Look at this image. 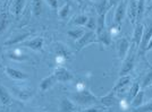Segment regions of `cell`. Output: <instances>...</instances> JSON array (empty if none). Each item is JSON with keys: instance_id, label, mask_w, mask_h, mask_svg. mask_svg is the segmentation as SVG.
<instances>
[{"instance_id": "603a6c76", "label": "cell", "mask_w": 152, "mask_h": 112, "mask_svg": "<svg viewBox=\"0 0 152 112\" xmlns=\"http://www.w3.org/2000/svg\"><path fill=\"white\" fill-rule=\"evenodd\" d=\"M0 103L4 106L9 105L12 103V95L6 87H4L1 84H0Z\"/></svg>"}, {"instance_id": "ac0fdd59", "label": "cell", "mask_w": 152, "mask_h": 112, "mask_svg": "<svg viewBox=\"0 0 152 112\" xmlns=\"http://www.w3.org/2000/svg\"><path fill=\"white\" fill-rule=\"evenodd\" d=\"M56 83H57V79H56V77L52 74V75H50V76H48V77H45L42 81H40L39 89H40V92H42V93H43V92H47V91H49Z\"/></svg>"}, {"instance_id": "277c9868", "label": "cell", "mask_w": 152, "mask_h": 112, "mask_svg": "<svg viewBox=\"0 0 152 112\" xmlns=\"http://www.w3.org/2000/svg\"><path fill=\"white\" fill-rule=\"evenodd\" d=\"M152 39V23L148 27H144V32H143V35H142V40H141V43H140L139 50H137V55L140 56H144L146 53V48L150 43Z\"/></svg>"}, {"instance_id": "52a82bcc", "label": "cell", "mask_w": 152, "mask_h": 112, "mask_svg": "<svg viewBox=\"0 0 152 112\" xmlns=\"http://www.w3.org/2000/svg\"><path fill=\"white\" fill-rule=\"evenodd\" d=\"M127 1L128 0H123V1H121L116 6V10H115V16H114V24L121 25L123 20L125 19V17H126Z\"/></svg>"}, {"instance_id": "8fae6325", "label": "cell", "mask_w": 152, "mask_h": 112, "mask_svg": "<svg viewBox=\"0 0 152 112\" xmlns=\"http://www.w3.org/2000/svg\"><path fill=\"white\" fill-rule=\"evenodd\" d=\"M126 15L131 22V24L135 26L136 18H137V0H128L127 1Z\"/></svg>"}, {"instance_id": "7bdbcfd3", "label": "cell", "mask_w": 152, "mask_h": 112, "mask_svg": "<svg viewBox=\"0 0 152 112\" xmlns=\"http://www.w3.org/2000/svg\"><path fill=\"white\" fill-rule=\"evenodd\" d=\"M74 1H75L77 5H82L83 4V0H74Z\"/></svg>"}, {"instance_id": "f546056e", "label": "cell", "mask_w": 152, "mask_h": 112, "mask_svg": "<svg viewBox=\"0 0 152 112\" xmlns=\"http://www.w3.org/2000/svg\"><path fill=\"white\" fill-rule=\"evenodd\" d=\"M84 33H85V31H84L83 28H74V30H69V31L67 32V35H68L72 40L77 41V40H80V39L83 36Z\"/></svg>"}, {"instance_id": "44dd1931", "label": "cell", "mask_w": 152, "mask_h": 112, "mask_svg": "<svg viewBox=\"0 0 152 112\" xmlns=\"http://www.w3.org/2000/svg\"><path fill=\"white\" fill-rule=\"evenodd\" d=\"M111 41H113V39L110 36L108 30L96 36V43L99 44L101 48H108V47H110L111 45Z\"/></svg>"}, {"instance_id": "ee69618b", "label": "cell", "mask_w": 152, "mask_h": 112, "mask_svg": "<svg viewBox=\"0 0 152 112\" xmlns=\"http://www.w3.org/2000/svg\"><path fill=\"white\" fill-rule=\"evenodd\" d=\"M8 4H9V0H5V4H4V6L8 7Z\"/></svg>"}, {"instance_id": "8992f818", "label": "cell", "mask_w": 152, "mask_h": 112, "mask_svg": "<svg viewBox=\"0 0 152 112\" xmlns=\"http://www.w3.org/2000/svg\"><path fill=\"white\" fill-rule=\"evenodd\" d=\"M53 76L56 77L57 81H60V83H69L74 79V75L63 66H57L55 68Z\"/></svg>"}, {"instance_id": "30bf717a", "label": "cell", "mask_w": 152, "mask_h": 112, "mask_svg": "<svg viewBox=\"0 0 152 112\" xmlns=\"http://www.w3.org/2000/svg\"><path fill=\"white\" fill-rule=\"evenodd\" d=\"M20 45L23 48H28V49L33 50V51H41V50L43 49V45H45V39L41 36L34 37L32 40L22 42Z\"/></svg>"}, {"instance_id": "ab89813d", "label": "cell", "mask_w": 152, "mask_h": 112, "mask_svg": "<svg viewBox=\"0 0 152 112\" xmlns=\"http://www.w3.org/2000/svg\"><path fill=\"white\" fill-rule=\"evenodd\" d=\"M119 105H121V110H127V109H128V108L131 106V104H129L128 102H126L125 100L123 99L121 101V103H119Z\"/></svg>"}, {"instance_id": "4dcf8cb0", "label": "cell", "mask_w": 152, "mask_h": 112, "mask_svg": "<svg viewBox=\"0 0 152 112\" xmlns=\"http://www.w3.org/2000/svg\"><path fill=\"white\" fill-rule=\"evenodd\" d=\"M69 12H70V5L67 2L59 10H58V15H59V18L63 19V20H66L67 17L69 16Z\"/></svg>"}, {"instance_id": "f1b7e54d", "label": "cell", "mask_w": 152, "mask_h": 112, "mask_svg": "<svg viewBox=\"0 0 152 112\" xmlns=\"http://www.w3.org/2000/svg\"><path fill=\"white\" fill-rule=\"evenodd\" d=\"M145 0H137V18L136 23H141V20L145 12Z\"/></svg>"}, {"instance_id": "6da1fadb", "label": "cell", "mask_w": 152, "mask_h": 112, "mask_svg": "<svg viewBox=\"0 0 152 112\" xmlns=\"http://www.w3.org/2000/svg\"><path fill=\"white\" fill-rule=\"evenodd\" d=\"M72 100L75 102L77 105L85 106V108H89V106L93 105L94 103L99 102V97L95 96L89 88L81 91V92H77L76 94H73Z\"/></svg>"}, {"instance_id": "f35d334b", "label": "cell", "mask_w": 152, "mask_h": 112, "mask_svg": "<svg viewBox=\"0 0 152 112\" xmlns=\"http://www.w3.org/2000/svg\"><path fill=\"white\" fill-rule=\"evenodd\" d=\"M100 111H101L100 108L89 106V108H85V109H83V110H81V111H78V112H100Z\"/></svg>"}, {"instance_id": "7a4b0ae2", "label": "cell", "mask_w": 152, "mask_h": 112, "mask_svg": "<svg viewBox=\"0 0 152 112\" xmlns=\"http://www.w3.org/2000/svg\"><path fill=\"white\" fill-rule=\"evenodd\" d=\"M136 55H137V48L131 43V49L128 51V55L126 58L121 62V67L119 70V77L121 76H127L132 73L135 66V59H136Z\"/></svg>"}, {"instance_id": "4316f807", "label": "cell", "mask_w": 152, "mask_h": 112, "mask_svg": "<svg viewBox=\"0 0 152 112\" xmlns=\"http://www.w3.org/2000/svg\"><path fill=\"white\" fill-rule=\"evenodd\" d=\"M32 1V12L34 16H41L43 12V0H31Z\"/></svg>"}, {"instance_id": "d4e9b609", "label": "cell", "mask_w": 152, "mask_h": 112, "mask_svg": "<svg viewBox=\"0 0 152 112\" xmlns=\"http://www.w3.org/2000/svg\"><path fill=\"white\" fill-rule=\"evenodd\" d=\"M55 50H56V55H57V57H63V58H65L66 60L69 59L70 57H72V53H70V51L68 50V48L65 47V45L61 43L57 44Z\"/></svg>"}, {"instance_id": "f6af8a7d", "label": "cell", "mask_w": 152, "mask_h": 112, "mask_svg": "<svg viewBox=\"0 0 152 112\" xmlns=\"http://www.w3.org/2000/svg\"><path fill=\"white\" fill-rule=\"evenodd\" d=\"M152 0H145V4H149V2H151Z\"/></svg>"}, {"instance_id": "ba28073f", "label": "cell", "mask_w": 152, "mask_h": 112, "mask_svg": "<svg viewBox=\"0 0 152 112\" xmlns=\"http://www.w3.org/2000/svg\"><path fill=\"white\" fill-rule=\"evenodd\" d=\"M131 84H132V78H131L129 75H127V76H121L118 78V81H116V84L114 85L111 91L115 92L116 95H117L118 93L125 92L127 88L131 86Z\"/></svg>"}, {"instance_id": "5bb4252c", "label": "cell", "mask_w": 152, "mask_h": 112, "mask_svg": "<svg viewBox=\"0 0 152 112\" xmlns=\"http://www.w3.org/2000/svg\"><path fill=\"white\" fill-rule=\"evenodd\" d=\"M77 111V104L74 101L68 97H64L59 104V112H76Z\"/></svg>"}, {"instance_id": "83f0119b", "label": "cell", "mask_w": 152, "mask_h": 112, "mask_svg": "<svg viewBox=\"0 0 152 112\" xmlns=\"http://www.w3.org/2000/svg\"><path fill=\"white\" fill-rule=\"evenodd\" d=\"M7 56L9 59H13L15 61H25L28 59V57L26 55H23L20 50H14L13 52H9Z\"/></svg>"}, {"instance_id": "9c48e42d", "label": "cell", "mask_w": 152, "mask_h": 112, "mask_svg": "<svg viewBox=\"0 0 152 112\" xmlns=\"http://www.w3.org/2000/svg\"><path fill=\"white\" fill-rule=\"evenodd\" d=\"M5 73H6V75L10 79H14V81H26V79L30 78L28 74L23 73V71L19 70V69L9 67V66L5 67Z\"/></svg>"}, {"instance_id": "484cf974", "label": "cell", "mask_w": 152, "mask_h": 112, "mask_svg": "<svg viewBox=\"0 0 152 112\" xmlns=\"http://www.w3.org/2000/svg\"><path fill=\"white\" fill-rule=\"evenodd\" d=\"M88 20H89V16H88V15H85V14H80V15H77V16L72 18L70 24L76 25V26H86Z\"/></svg>"}, {"instance_id": "7c38bea8", "label": "cell", "mask_w": 152, "mask_h": 112, "mask_svg": "<svg viewBox=\"0 0 152 112\" xmlns=\"http://www.w3.org/2000/svg\"><path fill=\"white\" fill-rule=\"evenodd\" d=\"M13 92L14 94L16 95V97L20 101H28V100L31 99L32 96L34 95V92H33V89L30 88V87H17L15 86L13 87Z\"/></svg>"}, {"instance_id": "2e32d148", "label": "cell", "mask_w": 152, "mask_h": 112, "mask_svg": "<svg viewBox=\"0 0 152 112\" xmlns=\"http://www.w3.org/2000/svg\"><path fill=\"white\" fill-rule=\"evenodd\" d=\"M26 5V0H13V4L10 6L9 12L15 16V18H19L22 12L24 10V7Z\"/></svg>"}, {"instance_id": "cb8c5ba5", "label": "cell", "mask_w": 152, "mask_h": 112, "mask_svg": "<svg viewBox=\"0 0 152 112\" xmlns=\"http://www.w3.org/2000/svg\"><path fill=\"white\" fill-rule=\"evenodd\" d=\"M144 99H145L144 89H142V88H141V91H140L139 93L134 96V99L132 100V102H131V106H132L133 109H137L139 106L144 104Z\"/></svg>"}, {"instance_id": "bcb514c9", "label": "cell", "mask_w": 152, "mask_h": 112, "mask_svg": "<svg viewBox=\"0 0 152 112\" xmlns=\"http://www.w3.org/2000/svg\"><path fill=\"white\" fill-rule=\"evenodd\" d=\"M35 112H45V111H35Z\"/></svg>"}, {"instance_id": "e575fe53", "label": "cell", "mask_w": 152, "mask_h": 112, "mask_svg": "<svg viewBox=\"0 0 152 112\" xmlns=\"http://www.w3.org/2000/svg\"><path fill=\"white\" fill-rule=\"evenodd\" d=\"M86 27H88L89 31L95 32V28H96V18H94V17H89Z\"/></svg>"}, {"instance_id": "d590c367", "label": "cell", "mask_w": 152, "mask_h": 112, "mask_svg": "<svg viewBox=\"0 0 152 112\" xmlns=\"http://www.w3.org/2000/svg\"><path fill=\"white\" fill-rule=\"evenodd\" d=\"M45 1L52 10H55V12L58 10V5H59V1L58 0H45Z\"/></svg>"}, {"instance_id": "7402d4cb", "label": "cell", "mask_w": 152, "mask_h": 112, "mask_svg": "<svg viewBox=\"0 0 152 112\" xmlns=\"http://www.w3.org/2000/svg\"><path fill=\"white\" fill-rule=\"evenodd\" d=\"M99 102L101 104H103V106H106V108L113 106L115 104V102H116V93L113 92V91H110L108 94L99 97Z\"/></svg>"}, {"instance_id": "5b68a950", "label": "cell", "mask_w": 152, "mask_h": 112, "mask_svg": "<svg viewBox=\"0 0 152 112\" xmlns=\"http://www.w3.org/2000/svg\"><path fill=\"white\" fill-rule=\"evenodd\" d=\"M117 55H118V58L119 60L123 61L126 56L128 55V51L131 49V41L127 39L126 36H121L119 37V40L117 41Z\"/></svg>"}, {"instance_id": "8d00e7d4", "label": "cell", "mask_w": 152, "mask_h": 112, "mask_svg": "<svg viewBox=\"0 0 152 112\" xmlns=\"http://www.w3.org/2000/svg\"><path fill=\"white\" fill-rule=\"evenodd\" d=\"M86 88H88V86H86V83L85 81H78L76 84V92H81V91H84Z\"/></svg>"}, {"instance_id": "b9f144b4", "label": "cell", "mask_w": 152, "mask_h": 112, "mask_svg": "<svg viewBox=\"0 0 152 112\" xmlns=\"http://www.w3.org/2000/svg\"><path fill=\"white\" fill-rule=\"evenodd\" d=\"M152 50V39L151 41H150V43H149V45H148V48H146V52H149V51H151Z\"/></svg>"}, {"instance_id": "d6986e66", "label": "cell", "mask_w": 152, "mask_h": 112, "mask_svg": "<svg viewBox=\"0 0 152 112\" xmlns=\"http://www.w3.org/2000/svg\"><path fill=\"white\" fill-rule=\"evenodd\" d=\"M107 12H103V14H100L98 15L96 17V28H95V34L96 36L100 35L101 33H103L104 31H107V24H106V18H107Z\"/></svg>"}, {"instance_id": "60d3db41", "label": "cell", "mask_w": 152, "mask_h": 112, "mask_svg": "<svg viewBox=\"0 0 152 112\" xmlns=\"http://www.w3.org/2000/svg\"><path fill=\"white\" fill-rule=\"evenodd\" d=\"M121 1H123V0H108V6H109V8H111V7H114V6H117Z\"/></svg>"}, {"instance_id": "ffe728a7", "label": "cell", "mask_w": 152, "mask_h": 112, "mask_svg": "<svg viewBox=\"0 0 152 112\" xmlns=\"http://www.w3.org/2000/svg\"><path fill=\"white\" fill-rule=\"evenodd\" d=\"M140 91H141V85H140V83L139 81H134L133 84L129 86V89L127 91V93H126V95H125L124 100L131 104V102H132V100L134 99V96L139 93Z\"/></svg>"}, {"instance_id": "74e56055", "label": "cell", "mask_w": 152, "mask_h": 112, "mask_svg": "<svg viewBox=\"0 0 152 112\" xmlns=\"http://www.w3.org/2000/svg\"><path fill=\"white\" fill-rule=\"evenodd\" d=\"M144 93H145V97L148 99V101L152 100V84L150 85V86L146 87L145 91H144Z\"/></svg>"}, {"instance_id": "9a60e30c", "label": "cell", "mask_w": 152, "mask_h": 112, "mask_svg": "<svg viewBox=\"0 0 152 112\" xmlns=\"http://www.w3.org/2000/svg\"><path fill=\"white\" fill-rule=\"evenodd\" d=\"M30 35H31L30 32H23V33L15 34L14 36H12L10 39H8L6 42L4 43V45H5V47H12V45H15V44L22 43V42H24Z\"/></svg>"}, {"instance_id": "3957f363", "label": "cell", "mask_w": 152, "mask_h": 112, "mask_svg": "<svg viewBox=\"0 0 152 112\" xmlns=\"http://www.w3.org/2000/svg\"><path fill=\"white\" fill-rule=\"evenodd\" d=\"M96 43V34L95 32L93 31H88L83 34V36L75 41V45H76V51H81L84 48L89 47L91 44Z\"/></svg>"}, {"instance_id": "1f68e13d", "label": "cell", "mask_w": 152, "mask_h": 112, "mask_svg": "<svg viewBox=\"0 0 152 112\" xmlns=\"http://www.w3.org/2000/svg\"><path fill=\"white\" fill-rule=\"evenodd\" d=\"M95 9H96L98 15L103 14V12H107L110 9L109 6H108V0H101L98 4H95Z\"/></svg>"}, {"instance_id": "836d02e7", "label": "cell", "mask_w": 152, "mask_h": 112, "mask_svg": "<svg viewBox=\"0 0 152 112\" xmlns=\"http://www.w3.org/2000/svg\"><path fill=\"white\" fill-rule=\"evenodd\" d=\"M151 84H152V70L149 71V73H146L145 76L143 77L142 84H141V88H142V89H145L146 87L150 86Z\"/></svg>"}, {"instance_id": "e0dca14e", "label": "cell", "mask_w": 152, "mask_h": 112, "mask_svg": "<svg viewBox=\"0 0 152 112\" xmlns=\"http://www.w3.org/2000/svg\"><path fill=\"white\" fill-rule=\"evenodd\" d=\"M9 22V9L8 7L4 6V9L0 12V35L8 28Z\"/></svg>"}, {"instance_id": "4fadbf2b", "label": "cell", "mask_w": 152, "mask_h": 112, "mask_svg": "<svg viewBox=\"0 0 152 112\" xmlns=\"http://www.w3.org/2000/svg\"><path fill=\"white\" fill-rule=\"evenodd\" d=\"M144 25L142 23H136L134 26V31H133V36H132V42L131 43L135 45L137 50H139L140 43H141V40H142V35H143V32H144Z\"/></svg>"}, {"instance_id": "d6a6232c", "label": "cell", "mask_w": 152, "mask_h": 112, "mask_svg": "<svg viewBox=\"0 0 152 112\" xmlns=\"http://www.w3.org/2000/svg\"><path fill=\"white\" fill-rule=\"evenodd\" d=\"M109 34H110V36L111 39H116V37L119 36V34H121V25H117V24H113L110 27H109Z\"/></svg>"}]
</instances>
